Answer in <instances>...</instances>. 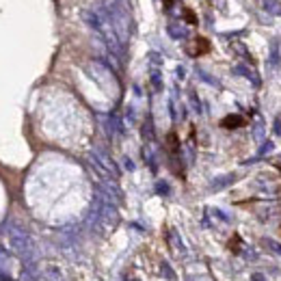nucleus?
Here are the masks:
<instances>
[{"label": "nucleus", "mask_w": 281, "mask_h": 281, "mask_svg": "<svg viewBox=\"0 0 281 281\" xmlns=\"http://www.w3.org/2000/svg\"><path fill=\"white\" fill-rule=\"evenodd\" d=\"M9 242H11V251L18 256L20 259H24L26 264H33L37 259V249H35L30 236L18 227H11L9 230Z\"/></svg>", "instance_id": "obj_1"}, {"label": "nucleus", "mask_w": 281, "mask_h": 281, "mask_svg": "<svg viewBox=\"0 0 281 281\" xmlns=\"http://www.w3.org/2000/svg\"><path fill=\"white\" fill-rule=\"evenodd\" d=\"M195 46H197V48L195 50H192L190 52V54H201V52H208V50H210V44H208V39H195Z\"/></svg>", "instance_id": "obj_2"}, {"label": "nucleus", "mask_w": 281, "mask_h": 281, "mask_svg": "<svg viewBox=\"0 0 281 281\" xmlns=\"http://www.w3.org/2000/svg\"><path fill=\"white\" fill-rule=\"evenodd\" d=\"M9 266H11V259L7 253H0V275H9Z\"/></svg>", "instance_id": "obj_3"}, {"label": "nucleus", "mask_w": 281, "mask_h": 281, "mask_svg": "<svg viewBox=\"0 0 281 281\" xmlns=\"http://www.w3.org/2000/svg\"><path fill=\"white\" fill-rule=\"evenodd\" d=\"M223 126H225V128H236V126H242V119H240V117H227L225 121H223Z\"/></svg>", "instance_id": "obj_4"}, {"label": "nucleus", "mask_w": 281, "mask_h": 281, "mask_svg": "<svg viewBox=\"0 0 281 281\" xmlns=\"http://www.w3.org/2000/svg\"><path fill=\"white\" fill-rule=\"evenodd\" d=\"M266 244H268V247H270V249H275V251H277V253H281V247H279V244H277V242H270V240H268Z\"/></svg>", "instance_id": "obj_5"}]
</instances>
